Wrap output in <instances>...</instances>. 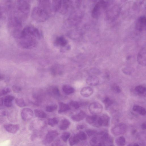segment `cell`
Segmentation results:
<instances>
[{"label": "cell", "mask_w": 146, "mask_h": 146, "mask_svg": "<svg viewBox=\"0 0 146 146\" xmlns=\"http://www.w3.org/2000/svg\"><path fill=\"white\" fill-rule=\"evenodd\" d=\"M70 133L68 131L63 132L61 136V139L63 142H66L70 136Z\"/></svg>", "instance_id": "29"}, {"label": "cell", "mask_w": 146, "mask_h": 146, "mask_svg": "<svg viewBox=\"0 0 146 146\" xmlns=\"http://www.w3.org/2000/svg\"><path fill=\"white\" fill-rule=\"evenodd\" d=\"M52 92L53 94L55 96H60V91L58 88L56 87H55L53 88Z\"/></svg>", "instance_id": "42"}, {"label": "cell", "mask_w": 146, "mask_h": 146, "mask_svg": "<svg viewBox=\"0 0 146 146\" xmlns=\"http://www.w3.org/2000/svg\"><path fill=\"white\" fill-rule=\"evenodd\" d=\"M15 102L17 105L20 107H23L26 106V104L22 98H16L15 100Z\"/></svg>", "instance_id": "28"}, {"label": "cell", "mask_w": 146, "mask_h": 146, "mask_svg": "<svg viewBox=\"0 0 146 146\" xmlns=\"http://www.w3.org/2000/svg\"><path fill=\"white\" fill-rule=\"evenodd\" d=\"M34 113L35 116L39 118H44L47 117L46 114L44 111L38 109L35 110Z\"/></svg>", "instance_id": "25"}, {"label": "cell", "mask_w": 146, "mask_h": 146, "mask_svg": "<svg viewBox=\"0 0 146 146\" xmlns=\"http://www.w3.org/2000/svg\"><path fill=\"white\" fill-rule=\"evenodd\" d=\"M86 82L87 84L91 86H94L97 85L99 83L98 78L95 75H91L87 78Z\"/></svg>", "instance_id": "14"}, {"label": "cell", "mask_w": 146, "mask_h": 146, "mask_svg": "<svg viewBox=\"0 0 146 146\" xmlns=\"http://www.w3.org/2000/svg\"><path fill=\"white\" fill-rule=\"evenodd\" d=\"M58 135V131L55 130H51L46 133L45 138L43 141L45 144H48L53 141Z\"/></svg>", "instance_id": "8"}, {"label": "cell", "mask_w": 146, "mask_h": 146, "mask_svg": "<svg viewBox=\"0 0 146 146\" xmlns=\"http://www.w3.org/2000/svg\"><path fill=\"white\" fill-rule=\"evenodd\" d=\"M70 124V121L68 119L64 118L61 121L59 127L60 130H66L68 128Z\"/></svg>", "instance_id": "19"}, {"label": "cell", "mask_w": 146, "mask_h": 146, "mask_svg": "<svg viewBox=\"0 0 146 146\" xmlns=\"http://www.w3.org/2000/svg\"><path fill=\"white\" fill-rule=\"evenodd\" d=\"M57 106L56 104H52L47 106L46 108V111L48 112H52L56 110Z\"/></svg>", "instance_id": "34"}, {"label": "cell", "mask_w": 146, "mask_h": 146, "mask_svg": "<svg viewBox=\"0 0 146 146\" xmlns=\"http://www.w3.org/2000/svg\"><path fill=\"white\" fill-rule=\"evenodd\" d=\"M103 106L100 103L97 102L91 103L88 107L90 112L94 115L100 113L102 111Z\"/></svg>", "instance_id": "7"}, {"label": "cell", "mask_w": 146, "mask_h": 146, "mask_svg": "<svg viewBox=\"0 0 146 146\" xmlns=\"http://www.w3.org/2000/svg\"><path fill=\"white\" fill-rule=\"evenodd\" d=\"M67 40L63 36L58 37L54 42L55 45L62 47H64L67 45Z\"/></svg>", "instance_id": "15"}, {"label": "cell", "mask_w": 146, "mask_h": 146, "mask_svg": "<svg viewBox=\"0 0 146 146\" xmlns=\"http://www.w3.org/2000/svg\"><path fill=\"white\" fill-rule=\"evenodd\" d=\"M50 14L47 11L38 5L33 9L32 17L33 19L36 22H43L49 18Z\"/></svg>", "instance_id": "3"}, {"label": "cell", "mask_w": 146, "mask_h": 146, "mask_svg": "<svg viewBox=\"0 0 146 146\" xmlns=\"http://www.w3.org/2000/svg\"><path fill=\"white\" fill-rule=\"evenodd\" d=\"M12 90L13 92L15 93L20 92L22 90V88L19 86L14 85L12 86Z\"/></svg>", "instance_id": "40"}, {"label": "cell", "mask_w": 146, "mask_h": 146, "mask_svg": "<svg viewBox=\"0 0 146 146\" xmlns=\"http://www.w3.org/2000/svg\"><path fill=\"white\" fill-rule=\"evenodd\" d=\"M59 122L58 119L56 117H54L48 119V124L51 127H54L57 125Z\"/></svg>", "instance_id": "27"}, {"label": "cell", "mask_w": 146, "mask_h": 146, "mask_svg": "<svg viewBox=\"0 0 146 146\" xmlns=\"http://www.w3.org/2000/svg\"><path fill=\"white\" fill-rule=\"evenodd\" d=\"M86 115V113L81 111L78 113L73 115L71 116L72 119L75 121H79L83 120Z\"/></svg>", "instance_id": "18"}, {"label": "cell", "mask_w": 146, "mask_h": 146, "mask_svg": "<svg viewBox=\"0 0 146 146\" xmlns=\"http://www.w3.org/2000/svg\"><path fill=\"white\" fill-rule=\"evenodd\" d=\"M115 142L117 146H124L125 144V139L123 137L120 136L116 139Z\"/></svg>", "instance_id": "26"}, {"label": "cell", "mask_w": 146, "mask_h": 146, "mask_svg": "<svg viewBox=\"0 0 146 146\" xmlns=\"http://www.w3.org/2000/svg\"><path fill=\"white\" fill-rule=\"evenodd\" d=\"M111 88L112 91L116 93H119L121 91L120 88L119 86L116 85H114L112 86Z\"/></svg>", "instance_id": "39"}, {"label": "cell", "mask_w": 146, "mask_h": 146, "mask_svg": "<svg viewBox=\"0 0 146 146\" xmlns=\"http://www.w3.org/2000/svg\"><path fill=\"white\" fill-rule=\"evenodd\" d=\"M11 89L8 87H5L0 89V97L5 95L11 92Z\"/></svg>", "instance_id": "31"}, {"label": "cell", "mask_w": 146, "mask_h": 146, "mask_svg": "<svg viewBox=\"0 0 146 146\" xmlns=\"http://www.w3.org/2000/svg\"><path fill=\"white\" fill-rule=\"evenodd\" d=\"M98 117L97 115L88 116L86 118V121L88 124L98 127Z\"/></svg>", "instance_id": "16"}, {"label": "cell", "mask_w": 146, "mask_h": 146, "mask_svg": "<svg viewBox=\"0 0 146 146\" xmlns=\"http://www.w3.org/2000/svg\"><path fill=\"white\" fill-rule=\"evenodd\" d=\"M146 24L145 17L144 16H140L137 21L135 25L136 29L140 32L144 31L145 29Z\"/></svg>", "instance_id": "10"}, {"label": "cell", "mask_w": 146, "mask_h": 146, "mask_svg": "<svg viewBox=\"0 0 146 146\" xmlns=\"http://www.w3.org/2000/svg\"><path fill=\"white\" fill-rule=\"evenodd\" d=\"M110 3L108 1L101 0L98 1L94 5L92 11V16L94 19L98 18L102 11L106 10Z\"/></svg>", "instance_id": "4"}, {"label": "cell", "mask_w": 146, "mask_h": 146, "mask_svg": "<svg viewBox=\"0 0 146 146\" xmlns=\"http://www.w3.org/2000/svg\"><path fill=\"white\" fill-rule=\"evenodd\" d=\"M4 127L5 130L9 133H15L18 131L19 126L17 124H6L4 125Z\"/></svg>", "instance_id": "13"}, {"label": "cell", "mask_w": 146, "mask_h": 146, "mask_svg": "<svg viewBox=\"0 0 146 146\" xmlns=\"http://www.w3.org/2000/svg\"><path fill=\"white\" fill-rule=\"evenodd\" d=\"M79 139L76 135H72L70 137L69 140V143L70 146H73L78 144L80 141Z\"/></svg>", "instance_id": "23"}, {"label": "cell", "mask_w": 146, "mask_h": 146, "mask_svg": "<svg viewBox=\"0 0 146 146\" xmlns=\"http://www.w3.org/2000/svg\"><path fill=\"white\" fill-rule=\"evenodd\" d=\"M2 12L1 9L0 8V19L1 18L2 16Z\"/></svg>", "instance_id": "48"}, {"label": "cell", "mask_w": 146, "mask_h": 146, "mask_svg": "<svg viewBox=\"0 0 146 146\" xmlns=\"http://www.w3.org/2000/svg\"><path fill=\"white\" fill-rule=\"evenodd\" d=\"M4 102V99L2 98H0V106L3 105Z\"/></svg>", "instance_id": "46"}, {"label": "cell", "mask_w": 146, "mask_h": 146, "mask_svg": "<svg viewBox=\"0 0 146 146\" xmlns=\"http://www.w3.org/2000/svg\"><path fill=\"white\" fill-rule=\"evenodd\" d=\"M110 117L107 115L104 114L98 117V127L100 126H107L109 124Z\"/></svg>", "instance_id": "12"}, {"label": "cell", "mask_w": 146, "mask_h": 146, "mask_svg": "<svg viewBox=\"0 0 146 146\" xmlns=\"http://www.w3.org/2000/svg\"><path fill=\"white\" fill-rule=\"evenodd\" d=\"M14 7L13 15L22 23L28 16L30 9V4L27 1H17Z\"/></svg>", "instance_id": "2"}, {"label": "cell", "mask_w": 146, "mask_h": 146, "mask_svg": "<svg viewBox=\"0 0 146 146\" xmlns=\"http://www.w3.org/2000/svg\"><path fill=\"white\" fill-rule=\"evenodd\" d=\"M93 92V89L89 87H85L82 89L80 91L81 95L84 97H88L91 96Z\"/></svg>", "instance_id": "17"}, {"label": "cell", "mask_w": 146, "mask_h": 146, "mask_svg": "<svg viewBox=\"0 0 146 146\" xmlns=\"http://www.w3.org/2000/svg\"><path fill=\"white\" fill-rule=\"evenodd\" d=\"M141 128L143 130H145L146 128V123L144 122L142 123L141 125Z\"/></svg>", "instance_id": "45"}, {"label": "cell", "mask_w": 146, "mask_h": 146, "mask_svg": "<svg viewBox=\"0 0 146 146\" xmlns=\"http://www.w3.org/2000/svg\"><path fill=\"white\" fill-rule=\"evenodd\" d=\"M50 146H64V145L61 139H57L53 142Z\"/></svg>", "instance_id": "33"}, {"label": "cell", "mask_w": 146, "mask_h": 146, "mask_svg": "<svg viewBox=\"0 0 146 146\" xmlns=\"http://www.w3.org/2000/svg\"><path fill=\"white\" fill-rule=\"evenodd\" d=\"M87 127L86 125L83 124H79L76 127L77 130H79L83 129L86 128Z\"/></svg>", "instance_id": "43"}, {"label": "cell", "mask_w": 146, "mask_h": 146, "mask_svg": "<svg viewBox=\"0 0 146 146\" xmlns=\"http://www.w3.org/2000/svg\"><path fill=\"white\" fill-rule=\"evenodd\" d=\"M63 92L67 95H70L74 92V89L72 87L67 85H64L62 87Z\"/></svg>", "instance_id": "22"}, {"label": "cell", "mask_w": 146, "mask_h": 146, "mask_svg": "<svg viewBox=\"0 0 146 146\" xmlns=\"http://www.w3.org/2000/svg\"><path fill=\"white\" fill-rule=\"evenodd\" d=\"M87 135L89 136H91L97 134V131L95 129H88L85 131Z\"/></svg>", "instance_id": "36"}, {"label": "cell", "mask_w": 146, "mask_h": 146, "mask_svg": "<svg viewBox=\"0 0 146 146\" xmlns=\"http://www.w3.org/2000/svg\"><path fill=\"white\" fill-rule=\"evenodd\" d=\"M106 10L107 18L108 19L113 20L118 16L120 9L118 5H114L111 6L110 3Z\"/></svg>", "instance_id": "5"}, {"label": "cell", "mask_w": 146, "mask_h": 146, "mask_svg": "<svg viewBox=\"0 0 146 146\" xmlns=\"http://www.w3.org/2000/svg\"><path fill=\"white\" fill-rule=\"evenodd\" d=\"M4 78V76L0 74V81L3 80Z\"/></svg>", "instance_id": "47"}, {"label": "cell", "mask_w": 146, "mask_h": 146, "mask_svg": "<svg viewBox=\"0 0 146 146\" xmlns=\"http://www.w3.org/2000/svg\"><path fill=\"white\" fill-rule=\"evenodd\" d=\"M38 131L36 130H35L33 131L31 137V139L32 141H34L38 136Z\"/></svg>", "instance_id": "41"}, {"label": "cell", "mask_w": 146, "mask_h": 146, "mask_svg": "<svg viewBox=\"0 0 146 146\" xmlns=\"http://www.w3.org/2000/svg\"><path fill=\"white\" fill-rule=\"evenodd\" d=\"M69 106L72 107L75 109H78L80 106V104L76 101H72L69 103Z\"/></svg>", "instance_id": "37"}, {"label": "cell", "mask_w": 146, "mask_h": 146, "mask_svg": "<svg viewBox=\"0 0 146 146\" xmlns=\"http://www.w3.org/2000/svg\"><path fill=\"white\" fill-rule=\"evenodd\" d=\"M127 130L126 125L124 123H119L113 126L111 128V132L115 136L124 133Z\"/></svg>", "instance_id": "6"}, {"label": "cell", "mask_w": 146, "mask_h": 146, "mask_svg": "<svg viewBox=\"0 0 146 146\" xmlns=\"http://www.w3.org/2000/svg\"><path fill=\"white\" fill-rule=\"evenodd\" d=\"M146 48L145 47L142 48L138 52L137 57V60L138 63L142 66H145Z\"/></svg>", "instance_id": "11"}, {"label": "cell", "mask_w": 146, "mask_h": 146, "mask_svg": "<svg viewBox=\"0 0 146 146\" xmlns=\"http://www.w3.org/2000/svg\"><path fill=\"white\" fill-rule=\"evenodd\" d=\"M122 71L125 74L127 75H130L133 72V70L132 68L127 67L123 68Z\"/></svg>", "instance_id": "38"}, {"label": "cell", "mask_w": 146, "mask_h": 146, "mask_svg": "<svg viewBox=\"0 0 146 146\" xmlns=\"http://www.w3.org/2000/svg\"><path fill=\"white\" fill-rule=\"evenodd\" d=\"M15 98V97L12 95H8L6 96L4 99L5 106L8 108L11 107L13 105V101Z\"/></svg>", "instance_id": "20"}, {"label": "cell", "mask_w": 146, "mask_h": 146, "mask_svg": "<svg viewBox=\"0 0 146 146\" xmlns=\"http://www.w3.org/2000/svg\"><path fill=\"white\" fill-rule=\"evenodd\" d=\"M133 110L138 112L142 115H144L146 114L145 110L142 107L139 106L135 105L133 106Z\"/></svg>", "instance_id": "24"}, {"label": "cell", "mask_w": 146, "mask_h": 146, "mask_svg": "<svg viewBox=\"0 0 146 146\" xmlns=\"http://www.w3.org/2000/svg\"><path fill=\"white\" fill-rule=\"evenodd\" d=\"M103 103L106 107L108 108L112 104L113 102L109 98L106 97L104 100Z\"/></svg>", "instance_id": "35"}, {"label": "cell", "mask_w": 146, "mask_h": 146, "mask_svg": "<svg viewBox=\"0 0 146 146\" xmlns=\"http://www.w3.org/2000/svg\"><path fill=\"white\" fill-rule=\"evenodd\" d=\"M108 146H114L112 144H111V145H110Z\"/></svg>", "instance_id": "51"}, {"label": "cell", "mask_w": 146, "mask_h": 146, "mask_svg": "<svg viewBox=\"0 0 146 146\" xmlns=\"http://www.w3.org/2000/svg\"><path fill=\"white\" fill-rule=\"evenodd\" d=\"M76 135L80 140H85L87 138L86 134L83 131H80Z\"/></svg>", "instance_id": "32"}, {"label": "cell", "mask_w": 146, "mask_h": 146, "mask_svg": "<svg viewBox=\"0 0 146 146\" xmlns=\"http://www.w3.org/2000/svg\"><path fill=\"white\" fill-rule=\"evenodd\" d=\"M6 111L3 108H0V116H4L6 115Z\"/></svg>", "instance_id": "44"}, {"label": "cell", "mask_w": 146, "mask_h": 146, "mask_svg": "<svg viewBox=\"0 0 146 146\" xmlns=\"http://www.w3.org/2000/svg\"><path fill=\"white\" fill-rule=\"evenodd\" d=\"M133 146H140L137 143H135L133 145Z\"/></svg>", "instance_id": "49"}, {"label": "cell", "mask_w": 146, "mask_h": 146, "mask_svg": "<svg viewBox=\"0 0 146 146\" xmlns=\"http://www.w3.org/2000/svg\"><path fill=\"white\" fill-rule=\"evenodd\" d=\"M135 89L137 93L141 94H144L146 90L145 88L141 85L137 86Z\"/></svg>", "instance_id": "30"}, {"label": "cell", "mask_w": 146, "mask_h": 146, "mask_svg": "<svg viewBox=\"0 0 146 146\" xmlns=\"http://www.w3.org/2000/svg\"><path fill=\"white\" fill-rule=\"evenodd\" d=\"M127 146H133V145L131 144H129L127 145Z\"/></svg>", "instance_id": "50"}, {"label": "cell", "mask_w": 146, "mask_h": 146, "mask_svg": "<svg viewBox=\"0 0 146 146\" xmlns=\"http://www.w3.org/2000/svg\"><path fill=\"white\" fill-rule=\"evenodd\" d=\"M70 108L68 105L62 102H60L59 103L58 112L59 113H63L69 110Z\"/></svg>", "instance_id": "21"}, {"label": "cell", "mask_w": 146, "mask_h": 146, "mask_svg": "<svg viewBox=\"0 0 146 146\" xmlns=\"http://www.w3.org/2000/svg\"><path fill=\"white\" fill-rule=\"evenodd\" d=\"M40 38V33L38 29L34 26H29L22 30L18 39L22 47L31 49L37 46Z\"/></svg>", "instance_id": "1"}, {"label": "cell", "mask_w": 146, "mask_h": 146, "mask_svg": "<svg viewBox=\"0 0 146 146\" xmlns=\"http://www.w3.org/2000/svg\"><path fill=\"white\" fill-rule=\"evenodd\" d=\"M21 116L23 120L28 121L33 118V113L32 110L29 108H24L21 111Z\"/></svg>", "instance_id": "9"}]
</instances>
